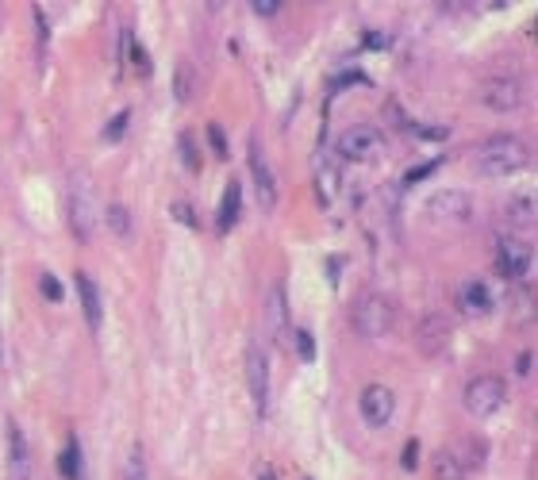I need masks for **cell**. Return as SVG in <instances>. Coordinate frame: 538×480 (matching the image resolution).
<instances>
[{"instance_id": "cell-1", "label": "cell", "mask_w": 538, "mask_h": 480, "mask_svg": "<svg viewBox=\"0 0 538 480\" xmlns=\"http://www.w3.org/2000/svg\"><path fill=\"white\" fill-rule=\"evenodd\" d=\"M473 158H477V169L485 177H507V173H519V169L531 162V150H527L523 138L496 135V138H485Z\"/></svg>"}, {"instance_id": "cell-2", "label": "cell", "mask_w": 538, "mask_h": 480, "mask_svg": "<svg viewBox=\"0 0 538 480\" xmlns=\"http://www.w3.org/2000/svg\"><path fill=\"white\" fill-rule=\"evenodd\" d=\"M350 323L362 338H384L396 323V312L384 296H362L350 312Z\"/></svg>"}, {"instance_id": "cell-3", "label": "cell", "mask_w": 538, "mask_h": 480, "mask_svg": "<svg viewBox=\"0 0 538 480\" xmlns=\"http://www.w3.org/2000/svg\"><path fill=\"white\" fill-rule=\"evenodd\" d=\"M423 212H427L431 223H466L469 212H473V200L461 188H442V192H435L423 204Z\"/></svg>"}, {"instance_id": "cell-4", "label": "cell", "mask_w": 538, "mask_h": 480, "mask_svg": "<svg viewBox=\"0 0 538 480\" xmlns=\"http://www.w3.org/2000/svg\"><path fill=\"white\" fill-rule=\"evenodd\" d=\"M504 396H507V388L500 376H473L466 388V408L473 415H496L504 408Z\"/></svg>"}, {"instance_id": "cell-5", "label": "cell", "mask_w": 538, "mask_h": 480, "mask_svg": "<svg viewBox=\"0 0 538 480\" xmlns=\"http://www.w3.org/2000/svg\"><path fill=\"white\" fill-rule=\"evenodd\" d=\"M247 384H250L258 419H266V411H269V361L262 354V346H247Z\"/></svg>"}, {"instance_id": "cell-6", "label": "cell", "mask_w": 538, "mask_h": 480, "mask_svg": "<svg viewBox=\"0 0 538 480\" xmlns=\"http://www.w3.org/2000/svg\"><path fill=\"white\" fill-rule=\"evenodd\" d=\"M477 97H480V104L493 111H515L523 104V84H519V77H488Z\"/></svg>"}, {"instance_id": "cell-7", "label": "cell", "mask_w": 538, "mask_h": 480, "mask_svg": "<svg viewBox=\"0 0 538 480\" xmlns=\"http://www.w3.org/2000/svg\"><path fill=\"white\" fill-rule=\"evenodd\" d=\"M65 204H70V227H73V234L89 242V239H92V223H97V208H92L89 185L73 181V185H70V196H65Z\"/></svg>"}, {"instance_id": "cell-8", "label": "cell", "mask_w": 538, "mask_h": 480, "mask_svg": "<svg viewBox=\"0 0 538 480\" xmlns=\"http://www.w3.org/2000/svg\"><path fill=\"white\" fill-rule=\"evenodd\" d=\"M377 150H381V135L373 127H350L338 135V154L346 162H370L377 158Z\"/></svg>"}, {"instance_id": "cell-9", "label": "cell", "mask_w": 538, "mask_h": 480, "mask_svg": "<svg viewBox=\"0 0 538 480\" xmlns=\"http://www.w3.org/2000/svg\"><path fill=\"white\" fill-rule=\"evenodd\" d=\"M357 408H362V419L370 422V427H377V430H381L384 422L392 419L396 400H392V392L384 388V384H370V388L362 392V400H357Z\"/></svg>"}, {"instance_id": "cell-10", "label": "cell", "mask_w": 538, "mask_h": 480, "mask_svg": "<svg viewBox=\"0 0 538 480\" xmlns=\"http://www.w3.org/2000/svg\"><path fill=\"white\" fill-rule=\"evenodd\" d=\"M415 342H419V354H427V357L442 354V346L450 342V323H446V315H439V312L423 315L419 327H415Z\"/></svg>"}, {"instance_id": "cell-11", "label": "cell", "mask_w": 538, "mask_h": 480, "mask_svg": "<svg viewBox=\"0 0 538 480\" xmlns=\"http://www.w3.org/2000/svg\"><path fill=\"white\" fill-rule=\"evenodd\" d=\"M527 266H531V246L519 239H500V258H496V269L500 277L507 280H519L527 273Z\"/></svg>"}, {"instance_id": "cell-12", "label": "cell", "mask_w": 538, "mask_h": 480, "mask_svg": "<svg viewBox=\"0 0 538 480\" xmlns=\"http://www.w3.org/2000/svg\"><path fill=\"white\" fill-rule=\"evenodd\" d=\"M8 480H31V449L16 422H8Z\"/></svg>"}, {"instance_id": "cell-13", "label": "cell", "mask_w": 538, "mask_h": 480, "mask_svg": "<svg viewBox=\"0 0 538 480\" xmlns=\"http://www.w3.org/2000/svg\"><path fill=\"white\" fill-rule=\"evenodd\" d=\"M250 173H254V185H258L262 208H273V204H277V181H273V173H269V162L262 158L258 138H250Z\"/></svg>"}, {"instance_id": "cell-14", "label": "cell", "mask_w": 538, "mask_h": 480, "mask_svg": "<svg viewBox=\"0 0 538 480\" xmlns=\"http://www.w3.org/2000/svg\"><path fill=\"white\" fill-rule=\"evenodd\" d=\"M77 296H81V312H85V319H89V327H92V331H100V323H104V304H100L97 280H92L89 273H77Z\"/></svg>"}, {"instance_id": "cell-15", "label": "cell", "mask_w": 538, "mask_h": 480, "mask_svg": "<svg viewBox=\"0 0 538 480\" xmlns=\"http://www.w3.org/2000/svg\"><path fill=\"white\" fill-rule=\"evenodd\" d=\"M504 219L519 231H531L534 227V196L531 192H515L512 200L504 204Z\"/></svg>"}, {"instance_id": "cell-16", "label": "cell", "mask_w": 538, "mask_h": 480, "mask_svg": "<svg viewBox=\"0 0 538 480\" xmlns=\"http://www.w3.org/2000/svg\"><path fill=\"white\" fill-rule=\"evenodd\" d=\"M461 307H466L469 315H488L493 312V296H488L485 280H466V285H461Z\"/></svg>"}, {"instance_id": "cell-17", "label": "cell", "mask_w": 538, "mask_h": 480, "mask_svg": "<svg viewBox=\"0 0 538 480\" xmlns=\"http://www.w3.org/2000/svg\"><path fill=\"white\" fill-rule=\"evenodd\" d=\"M239 212H242V188H239V181H231L227 188H223V204H220V227L223 234H227L235 223H239Z\"/></svg>"}, {"instance_id": "cell-18", "label": "cell", "mask_w": 538, "mask_h": 480, "mask_svg": "<svg viewBox=\"0 0 538 480\" xmlns=\"http://www.w3.org/2000/svg\"><path fill=\"white\" fill-rule=\"evenodd\" d=\"M338 169L335 165H319L316 169V192H319V204H331L335 196H338Z\"/></svg>"}, {"instance_id": "cell-19", "label": "cell", "mask_w": 538, "mask_h": 480, "mask_svg": "<svg viewBox=\"0 0 538 480\" xmlns=\"http://www.w3.org/2000/svg\"><path fill=\"white\" fill-rule=\"evenodd\" d=\"M269 323H273V334H285V323H289V307H285V288L273 285L269 288Z\"/></svg>"}, {"instance_id": "cell-20", "label": "cell", "mask_w": 538, "mask_h": 480, "mask_svg": "<svg viewBox=\"0 0 538 480\" xmlns=\"http://www.w3.org/2000/svg\"><path fill=\"white\" fill-rule=\"evenodd\" d=\"M81 469H85V465H81V446L70 438V446H65L62 457H58V473H62L65 480H81V476H85Z\"/></svg>"}, {"instance_id": "cell-21", "label": "cell", "mask_w": 538, "mask_h": 480, "mask_svg": "<svg viewBox=\"0 0 538 480\" xmlns=\"http://www.w3.org/2000/svg\"><path fill=\"white\" fill-rule=\"evenodd\" d=\"M173 97H177V104H188V100H193V65L188 62H181L177 73H173Z\"/></svg>"}, {"instance_id": "cell-22", "label": "cell", "mask_w": 538, "mask_h": 480, "mask_svg": "<svg viewBox=\"0 0 538 480\" xmlns=\"http://www.w3.org/2000/svg\"><path fill=\"white\" fill-rule=\"evenodd\" d=\"M435 476L439 480H461V461L450 449H439L435 454Z\"/></svg>"}, {"instance_id": "cell-23", "label": "cell", "mask_w": 538, "mask_h": 480, "mask_svg": "<svg viewBox=\"0 0 538 480\" xmlns=\"http://www.w3.org/2000/svg\"><path fill=\"white\" fill-rule=\"evenodd\" d=\"M108 227H112V234H119V239H131V212L124 204H108Z\"/></svg>"}, {"instance_id": "cell-24", "label": "cell", "mask_w": 538, "mask_h": 480, "mask_svg": "<svg viewBox=\"0 0 538 480\" xmlns=\"http://www.w3.org/2000/svg\"><path fill=\"white\" fill-rule=\"evenodd\" d=\"M177 150H181V158H185V169H188V173H196V169H200V150H196V143H193L188 131L177 135Z\"/></svg>"}, {"instance_id": "cell-25", "label": "cell", "mask_w": 538, "mask_h": 480, "mask_svg": "<svg viewBox=\"0 0 538 480\" xmlns=\"http://www.w3.org/2000/svg\"><path fill=\"white\" fill-rule=\"evenodd\" d=\"M169 215H173V219L177 223H185V227H200V219H196V208H193V204H188V200H173V204H169Z\"/></svg>"}, {"instance_id": "cell-26", "label": "cell", "mask_w": 538, "mask_h": 480, "mask_svg": "<svg viewBox=\"0 0 538 480\" xmlns=\"http://www.w3.org/2000/svg\"><path fill=\"white\" fill-rule=\"evenodd\" d=\"M127 124H131V111H119L116 119H108V127H104V143H119V138L127 135Z\"/></svg>"}, {"instance_id": "cell-27", "label": "cell", "mask_w": 538, "mask_h": 480, "mask_svg": "<svg viewBox=\"0 0 538 480\" xmlns=\"http://www.w3.org/2000/svg\"><path fill=\"white\" fill-rule=\"evenodd\" d=\"M350 84H365V73H362V70L338 73V77H331V92H343V89H350Z\"/></svg>"}, {"instance_id": "cell-28", "label": "cell", "mask_w": 538, "mask_h": 480, "mask_svg": "<svg viewBox=\"0 0 538 480\" xmlns=\"http://www.w3.org/2000/svg\"><path fill=\"white\" fill-rule=\"evenodd\" d=\"M127 480H146V461H143V449H131L127 457Z\"/></svg>"}, {"instance_id": "cell-29", "label": "cell", "mask_w": 538, "mask_h": 480, "mask_svg": "<svg viewBox=\"0 0 538 480\" xmlns=\"http://www.w3.org/2000/svg\"><path fill=\"white\" fill-rule=\"evenodd\" d=\"M39 288H43V296H46V300H62V296H65L62 280L54 277V273H43V277H39Z\"/></svg>"}, {"instance_id": "cell-30", "label": "cell", "mask_w": 538, "mask_h": 480, "mask_svg": "<svg viewBox=\"0 0 538 480\" xmlns=\"http://www.w3.org/2000/svg\"><path fill=\"white\" fill-rule=\"evenodd\" d=\"M124 43H127V50H131V62H135V70H139V73H150V58H146L143 46L131 39V35H124Z\"/></svg>"}, {"instance_id": "cell-31", "label": "cell", "mask_w": 538, "mask_h": 480, "mask_svg": "<svg viewBox=\"0 0 538 480\" xmlns=\"http://www.w3.org/2000/svg\"><path fill=\"white\" fill-rule=\"evenodd\" d=\"M296 354H300V361H316V338L308 331H296Z\"/></svg>"}, {"instance_id": "cell-32", "label": "cell", "mask_w": 538, "mask_h": 480, "mask_svg": "<svg viewBox=\"0 0 538 480\" xmlns=\"http://www.w3.org/2000/svg\"><path fill=\"white\" fill-rule=\"evenodd\" d=\"M208 143H212V150H215V158H223L227 162V138H223V127H208Z\"/></svg>"}, {"instance_id": "cell-33", "label": "cell", "mask_w": 538, "mask_h": 480, "mask_svg": "<svg viewBox=\"0 0 538 480\" xmlns=\"http://www.w3.org/2000/svg\"><path fill=\"white\" fill-rule=\"evenodd\" d=\"M439 162H442V158H435V162H423V165H415V169H408V177H404V181H408V185H415V181H423V177H427V173H435V169H439Z\"/></svg>"}, {"instance_id": "cell-34", "label": "cell", "mask_w": 538, "mask_h": 480, "mask_svg": "<svg viewBox=\"0 0 538 480\" xmlns=\"http://www.w3.org/2000/svg\"><path fill=\"white\" fill-rule=\"evenodd\" d=\"M411 135H415V138H431V143H442L450 131H446V127H411Z\"/></svg>"}, {"instance_id": "cell-35", "label": "cell", "mask_w": 538, "mask_h": 480, "mask_svg": "<svg viewBox=\"0 0 538 480\" xmlns=\"http://www.w3.org/2000/svg\"><path fill=\"white\" fill-rule=\"evenodd\" d=\"M254 12H258V16H277L281 12V0H254Z\"/></svg>"}, {"instance_id": "cell-36", "label": "cell", "mask_w": 538, "mask_h": 480, "mask_svg": "<svg viewBox=\"0 0 538 480\" xmlns=\"http://www.w3.org/2000/svg\"><path fill=\"white\" fill-rule=\"evenodd\" d=\"M362 46H365V50H384V46H389V39H384L381 31H370V35L362 39Z\"/></svg>"}, {"instance_id": "cell-37", "label": "cell", "mask_w": 538, "mask_h": 480, "mask_svg": "<svg viewBox=\"0 0 538 480\" xmlns=\"http://www.w3.org/2000/svg\"><path fill=\"white\" fill-rule=\"evenodd\" d=\"M415 454H419V446L408 442V449H404V469H415Z\"/></svg>"}, {"instance_id": "cell-38", "label": "cell", "mask_w": 538, "mask_h": 480, "mask_svg": "<svg viewBox=\"0 0 538 480\" xmlns=\"http://www.w3.org/2000/svg\"><path fill=\"white\" fill-rule=\"evenodd\" d=\"M519 373H523V376L531 373V354H519Z\"/></svg>"}, {"instance_id": "cell-39", "label": "cell", "mask_w": 538, "mask_h": 480, "mask_svg": "<svg viewBox=\"0 0 538 480\" xmlns=\"http://www.w3.org/2000/svg\"><path fill=\"white\" fill-rule=\"evenodd\" d=\"M258 480H277V473H273V469H262V476Z\"/></svg>"}, {"instance_id": "cell-40", "label": "cell", "mask_w": 538, "mask_h": 480, "mask_svg": "<svg viewBox=\"0 0 538 480\" xmlns=\"http://www.w3.org/2000/svg\"><path fill=\"white\" fill-rule=\"evenodd\" d=\"M304 480H311V476H304Z\"/></svg>"}]
</instances>
